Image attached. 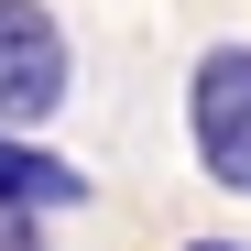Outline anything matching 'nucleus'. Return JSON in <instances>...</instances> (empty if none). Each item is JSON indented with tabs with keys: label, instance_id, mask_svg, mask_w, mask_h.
Instances as JSON below:
<instances>
[{
	"label": "nucleus",
	"instance_id": "obj_5",
	"mask_svg": "<svg viewBox=\"0 0 251 251\" xmlns=\"http://www.w3.org/2000/svg\"><path fill=\"white\" fill-rule=\"evenodd\" d=\"M186 251H251V240H186Z\"/></svg>",
	"mask_w": 251,
	"mask_h": 251
},
{
	"label": "nucleus",
	"instance_id": "obj_1",
	"mask_svg": "<svg viewBox=\"0 0 251 251\" xmlns=\"http://www.w3.org/2000/svg\"><path fill=\"white\" fill-rule=\"evenodd\" d=\"M186 142L229 197H251V44H207L186 76Z\"/></svg>",
	"mask_w": 251,
	"mask_h": 251
},
{
	"label": "nucleus",
	"instance_id": "obj_4",
	"mask_svg": "<svg viewBox=\"0 0 251 251\" xmlns=\"http://www.w3.org/2000/svg\"><path fill=\"white\" fill-rule=\"evenodd\" d=\"M0 251H44V219L33 207H0Z\"/></svg>",
	"mask_w": 251,
	"mask_h": 251
},
{
	"label": "nucleus",
	"instance_id": "obj_3",
	"mask_svg": "<svg viewBox=\"0 0 251 251\" xmlns=\"http://www.w3.org/2000/svg\"><path fill=\"white\" fill-rule=\"evenodd\" d=\"M76 197H88V175H76L66 153L22 142V131H0V207H33V219H55V207H76Z\"/></svg>",
	"mask_w": 251,
	"mask_h": 251
},
{
	"label": "nucleus",
	"instance_id": "obj_2",
	"mask_svg": "<svg viewBox=\"0 0 251 251\" xmlns=\"http://www.w3.org/2000/svg\"><path fill=\"white\" fill-rule=\"evenodd\" d=\"M66 109V33L44 0H0V131H33V120Z\"/></svg>",
	"mask_w": 251,
	"mask_h": 251
}]
</instances>
